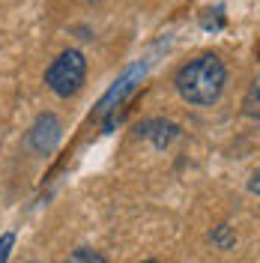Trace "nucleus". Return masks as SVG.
<instances>
[{
    "mask_svg": "<svg viewBox=\"0 0 260 263\" xmlns=\"http://www.w3.org/2000/svg\"><path fill=\"white\" fill-rule=\"evenodd\" d=\"M93 3H96V0H93Z\"/></svg>",
    "mask_w": 260,
    "mask_h": 263,
    "instance_id": "nucleus-11",
    "label": "nucleus"
},
{
    "mask_svg": "<svg viewBox=\"0 0 260 263\" xmlns=\"http://www.w3.org/2000/svg\"><path fill=\"white\" fill-rule=\"evenodd\" d=\"M138 135L146 138V141H153L159 149H164L174 138H179V126L168 123V120H146V123L138 126Z\"/></svg>",
    "mask_w": 260,
    "mask_h": 263,
    "instance_id": "nucleus-4",
    "label": "nucleus"
},
{
    "mask_svg": "<svg viewBox=\"0 0 260 263\" xmlns=\"http://www.w3.org/2000/svg\"><path fill=\"white\" fill-rule=\"evenodd\" d=\"M243 111L245 117H251V120H260V75L254 78V84L248 87V93L243 99Z\"/></svg>",
    "mask_w": 260,
    "mask_h": 263,
    "instance_id": "nucleus-6",
    "label": "nucleus"
},
{
    "mask_svg": "<svg viewBox=\"0 0 260 263\" xmlns=\"http://www.w3.org/2000/svg\"><path fill=\"white\" fill-rule=\"evenodd\" d=\"M60 120L54 114H42L36 123H33V129H30V147L36 149V153H42V156H48L51 149L60 144Z\"/></svg>",
    "mask_w": 260,
    "mask_h": 263,
    "instance_id": "nucleus-3",
    "label": "nucleus"
},
{
    "mask_svg": "<svg viewBox=\"0 0 260 263\" xmlns=\"http://www.w3.org/2000/svg\"><path fill=\"white\" fill-rule=\"evenodd\" d=\"M210 239H212V242H215V246L228 248V246H230V228H228V224H221V228L215 230V233H212Z\"/></svg>",
    "mask_w": 260,
    "mask_h": 263,
    "instance_id": "nucleus-9",
    "label": "nucleus"
},
{
    "mask_svg": "<svg viewBox=\"0 0 260 263\" xmlns=\"http://www.w3.org/2000/svg\"><path fill=\"white\" fill-rule=\"evenodd\" d=\"M177 90L189 105H212L225 93L228 69L215 54H200L177 72Z\"/></svg>",
    "mask_w": 260,
    "mask_h": 263,
    "instance_id": "nucleus-1",
    "label": "nucleus"
},
{
    "mask_svg": "<svg viewBox=\"0 0 260 263\" xmlns=\"http://www.w3.org/2000/svg\"><path fill=\"white\" fill-rule=\"evenodd\" d=\"M84 78H87V60H84L81 51H75V48L63 51V54L48 66V72H45V84L63 99L75 96L84 87Z\"/></svg>",
    "mask_w": 260,
    "mask_h": 263,
    "instance_id": "nucleus-2",
    "label": "nucleus"
},
{
    "mask_svg": "<svg viewBox=\"0 0 260 263\" xmlns=\"http://www.w3.org/2000/svg\"><path fill=\"white\" fill-rule=\"evenodd\" d=\"M66 263H105V257L99 251H93V248H78V251H72L66 257Z\"/></svg>",
    "mask_w": 260,
    "mask_h": 263,
    "instance_id": "nucleus-7",
    "label": "nucleus"
},
{
    "mask_svg": "<svg viewBox=\"0 0 260 263\" xmlns=\"http://www.w3.org/2000/svg\"><path fill=\"white\" fill-rule=\"evenodd\" d=\"M144 263H159V260H144Z\"/></svg>",
    "mask_w": 260,
    "mask_h": 263,
    "instance_id": "nucleus-10",
    "label": "nucleus"
},
{
    "mask_svg": "<svg viewBox=\"0 0 260 263\" xmlns=\"http://www.w3.org/2000/svg\"><path fill=\"white\" fill-rule=\"evenodd\" d=\"M12 242H15V236H12V233H3V236H0V263H6V260H9Z\"/></svg>",
    "mask_w": 260,
    "mask_h": 263,
    "instance_id": "nucleus-8",
    "label": "nucleus"
},
{
    "mask_svg": "<svg viewBox=\"0 0 260 263\" xmlns=\"http://www.w3.org/2000/svg\"><path fill=\"white\" fill-rule=\"evenodd\" d=\"M138 72H144V66H135V69H129V72H126V75H123L114 87H111V93H108V96H105V102H102V111H108V105H111L114 99L120 102V99H123V93H129L132 87H135L132 81L138 78Z\"/></svg>",
    "mask_w": 260,
    "mask_h": 263,
    "instance_id": "nucleus-5",
    "label": "nucleus"
}]
</instances>
